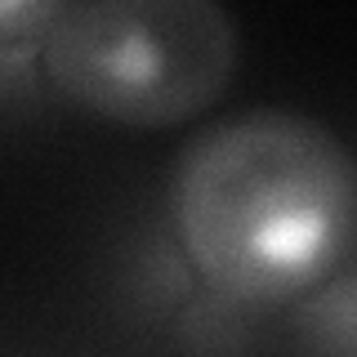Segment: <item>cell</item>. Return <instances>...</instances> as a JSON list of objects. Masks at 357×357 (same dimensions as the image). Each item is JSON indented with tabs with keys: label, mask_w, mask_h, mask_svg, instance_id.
<instances>
[{
	"label": "cell",
	"mask_w": 357,
	"mask_h": 357,
	"mask_svg": "<svg viewBox=\"0 0 357 357\" xmlns=\"http://www.w3.org/2000/svg\"><path fill=\"white\" fill-rule=\"evenodd\" d=\"M63 98L116 126L165 130L201 116L237 67V22L210 0L63 5L40 40Z\"/></svg>",
	"instance_id": "7a4b0ae2"
},
{
	"label": "cell",
	"mask_w": 357,
	"mask_h": 357,
	"mask_svg": "<svg viewBox=\"0 0 357 357\" xmlns=\"http://www.w3.org/2000/svg\"><path fill=\"white\" fill-rule=\"evenodd\" d=\"M63 5L54 0H27V5H9L0 0V63H22L40 50L50 22L59 18Z\"/></svg>",
	"instance_id": "3957f363"
},
{
	"label": "cell",
	"mask_w": 357,
	"mask_h": 357,
	"mask_svg": "<svg viewBox=\"0 0 357 357\" xmlns=\"http://www.w3.org/2000/svg\"><path fill=\"white\" fill-rule=\"evenodd\" d=\"M353 156L286 107L215 121L183 148L170 219L188 264L237 304H299L353 255Z\"/></svg>",
	"instance_id": "6da1fadb"
}]
</instances>
